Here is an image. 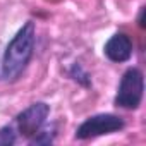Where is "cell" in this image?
<instances>
[{
	"mask_svg": "<svg viewBox=\"0 0 146 146\" xmlns=\"http://www.w3.org/2000/svg\"><path fill=\"white\" fill-rule=\"evenodd\" d=\"M144 95V76L137 67H129L119 83L113 105L117 108H125V110H137L141 107Z\"/></svg>",
	"mask_w": 146,
	"mask_h": 146,
	"instance_id": "7a4b0ae2",
	"label": "cell"
},
{
	"mask_svg": "<svg viewBox=\"0 0 146 146\" xmlns=\"http://www.w3.org/2000/svg\"><path fill=\"white\" fill-rule=\"evenodd\" d=\"M137 24H139V28H144V7H141V11H139V16H137Z\"/></svg>",
	"mask_w": 146,
	"mask_h": 146,
	"instance_id": "9c48e42d",
	"label": "cell"
},
{
	"mask_svg": "<svg viewBox=\"0 0 146 146\" xmlns=\"http://www.w3.org/2000/svg\"><path fill=\"white\" fill-rule=\"evenodd\" d=\"M17 143V131L14 124H7L0 127V146H12Z\"/></svg>",
	"mask_w": 146,
	"mask_h": 146,
	"instance_id": "ba28073f",
	"label": "cell"
},
{
	"mask_svg": "<svg viewBox=\"0 0 146 146\" xmlns=\"http://www.w3.org/2000/svg\"><path fill=\"white\" fill-rule=\"evenodd\" d=\"M36 45V26L33 21L23 24V28L12 36L2 53V81L16 83L28 64L33 58Z\"/></svg>",
	"mask_w": 146,
	"mask_h": 146,
	"instance_id": "6da1fadb",
	"label": "cell"
},
{
	"mask_svg": "<svg viewBox=\"0 0 146 146\" xmlns=\"http://www.w3.org/2000/svg\"><path fill=\"white\" fill-rule=\"evenodd\" d=\"M48 115H50V105L45 102H35L21 113H17L12 124L17 134H21L26 139H31L38 131L45 127Z\"/></svg>",
	"mask_w": 146,
	"mask_h": 146,
	"instance_id": "277c9868",
	"label": "cell"
},
{
	"mask_svg": "<svg viewBox=\"0 0 146 146\" xmlns=\"http://www.w3.org/2000/svg\"><path fill=\"white\" fill-rule=\"evenodd\" d=\"M0 81H2V52H0Z\"/></svg>",
	"mask_w": 146,
	"mask_h": 146,
	"instance_id": "30bf717a",
	"label": "cell"
},
{
	"mask_svg": "<svg viewBox=\"0 0 146 146\" xmlns=\"http://www.w3.org/2000/svg\"><path fill=\"white\" fill-rule=\"evenodd\" d=\"M55 136H57V129H55V127L41 129V131H38L31 139H28V143H29L31 146H48V144H53Z\"/></svg>",
	"mask_w": 146,
	"mask_h": 146,
	"instance_id": "52a82bcc",
	"label": "cell"
},
{
	"mask_svg": "<svg viewBox=\"0 0 146 146\" xmlns=\"http://www.w3.org/2000/svg\"><path fill=\"white\" fill-rule=\"evenodd\" d=\"M132 40L129 35L125 33H115L112 35L105 46H103V53L105 57L110 60V62H115V64H122V62H127L131 57H132Z\"/></svg>",
	"mask_w": 146,
	"mask_h": 146,
	"instance_id": "5b68a950",
	"label": "cell"
},
{
	"mask_svg": "<svg viewBox=\"0 0 146 146\" xmlns=\"http://www.w3.org/2000/svg\"><path fill=\"white\" fill-rule=\"evenodd\" d=\"M124 127H125V122L122 117H119L115 113H96V115L88 117L84 122H81L78 125L74 137L79 141H86L91 137L119 132Z\"/></svg>",
	"mask_w": 146,
	"mask_h": 146,
	"instance_id": "3957f363",
	"label": "cell"
},
{
	"mask_svg": "<svg viewBox=\"0 0 146 146\" xmlns=\"http://www.w3.org/2000/svg\"><path fill=\"white\" fill-rule=\"evenodd\" d=\"M69 78L74 81V83H78L79 86H83V88H91L93 86L91 74L83 67V64H79V62H74V64L70 65V69H69Z\"/></svg>",
	"mask_w": 146,
	"mask_h": 146,
	"instance_id": "8992f818",
	"label": "cell"
}]
</instances>
